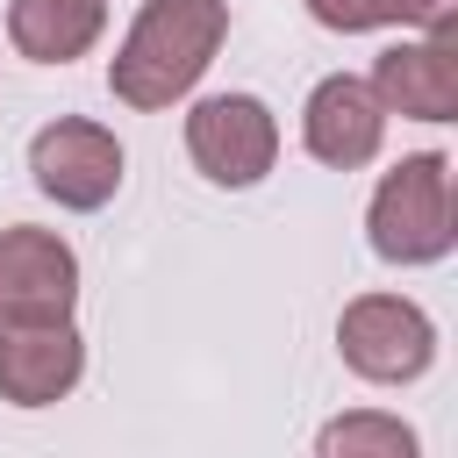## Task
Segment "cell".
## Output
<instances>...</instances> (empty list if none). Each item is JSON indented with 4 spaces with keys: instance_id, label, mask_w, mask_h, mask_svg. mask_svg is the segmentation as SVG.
Returning <instances> with one entry per match:
<instances>
[{
    "instance_id": "cell-10",
    "label": "cell",
    "mask_w": 458,
    "mask_h": 458,
    "mask_svg": "<svg viewBox=\"0 0 458 458\" xmlns=\"http://www.w3.org/2000/svg\"><path fill=\"white\" fill-rule=\"evenodd\" d=\"M107 0H7V36L36 64H72L100 43Z\"/></svg>"
},
{
    "instance_id": "cell-7",
    "label": "cell",
    "mask_w": 458,
    "mask_h": 458,
    "mask_svg": "<svg viewBox=\"0 0 458 458\" xmlns=\"http://www.w3.org/2000/svg\"><path fill=\"white\" fill-rule=\"evenodd\" d=\"M365 93L379 100V114H408V122H458V36L386 43V50L372 57Z\"/></svg>"
},
{
    "instance_id": "cell-11",
    "label": "cell",
    "mask_w": 458,
    "mask_h": 458,
    "mask_svg": "<svg viewBox=\"0 0 458 458\" xmlns=\"http://www.w3.org/2000/svg\"><path fill=\"white\" fill-rule=\"evenodd\" d=\"M315 458H422V437L386 408H344L322 422Z\"/></svg>"
},
{
    "instance_id": "cell-4",
    "label": "cell",
    "mask_w": 458,
    "mask_h": 458,
    "mask_svg": "<svg viewBox=\"0 0 458 458\" xmlns=\"http://www.w3.org/2000/svg\"><path fill=\"white\" fill-rule=\"evenodd\" d=\"M29 179H36L43 200H57L72 215H93L122 186V143H114V129H100L86 114H57L29 136Z\"/></svg>"
},
{
    "instance_id": "cell-6",
    "label": "cell",
    "mask_w": 458,
    "mask_h": 458,
    "mask_svg": "<svg viewBox=\"0 0 458 458\" xmlns=\"http://www.w3.org/2000/svg\"><path fill=\"white\" fill-rule=\"evenodd\" d=\"M79 258L57 229H0V322H72Z\"/></svg>"
},
{
    "instance_id": "cell-13",
    "label": "cell",
    "mask_w": 458,
    "mask_h": 458,
    "mask_svg": "<svg viewBox=\"0 0 458 458\" xmlns=\"http://www.w3.org/2000/svg\"><path fill=\"white\" fill-rule=\"evenodd\" d=\"M386 21L422 36H458V0H386Z\"/></svg>"
},
{
    "instance_id": "cell-9",
    "label": "cell",
    "mask_w": 458,
    "mask_h": 458,
    "mask_svg": "<svg viewBox=\"0 0 458 458\" xmlns=\"http://www.w3.org/2000/svg\"><path fill=\"white\" fill-rule=\"evenodd\" d=\"M86 336L72 322H0V401L50 408L79 386Z\"/></svg>"
},
{
    "instance_id": "cell-1",
    "label": "cell",
    "mask_w": 458,
    "mask_h": 458,
    "mask_svg": "<svg viewBox=\"0 0 458 458\" xmlns=\"http://www.w3.org/2000/svg\"><path fill=\"white\" fill-rule=\"evenodd\" d=\"M229 36V0H143L122 50L107 57V93L136 114H157L200 86Z\"/></svg>"
},
{
    "instance_id": "cell-12",
    "label": "cell",
    "mask_w": 458,
    "mask_h": 458,
    "mask_svg": "<svg viewBox=\"0 0 458 458\" xmlns=\"http://www.w3.org/2000/svg\"><path fill=\"white\" fill-rule=\"evenodd\" d=\"M308 14L336 36H365V29H386V0H308Z\"/></svg>"
},
{
    "instance_id": "cell-8",
    "label": "cell",
    "mask_w": 458,
    "mask_h": 458,
    "mask_svg": "<svg viewBox=\"0 0 458 458\" xmlns=\"http://www.w3.org/2000/svg\"><path fill=\"white\" fill-rule=\"evenodd\" d=\"M301 143H308V157L329 165V172L372 165L379 143H386V114H379V100L365 93V79H351V72L315 79V93H308V107H301Z\"/></svg>"
},
{
    "instance_id": "cell-3",
    "label": "cell",
    "mask_w": 458,
    "mask_h": 458,
    "mask_svg": "<svg viewBox=\"0 0 458 458\" xmlns=\"http://www.w3.org/2000/svg\"><path fill=\"white\" fill-rule=\"evenodd\" d=\"M336 351L372 386H408L437 365V322L408 293H358L336 315Z\"/></svg>"
},
{
    "instance_id": "cell-5",
    "label": "cell",
    "mask_w": 458,
    "mask_h": 458,
    "mask_svg": "<svg viewBox=\"0 0 458 458\" xmlns=\"http://www.w3.org/2000/svg\"><path fill=\"white\" fill-rule=\"evenodd\" d=\"M186 157L215 186H258L279 165V122L258 93H208L186 114Z\"/></svg>"
},
{
    "instance_id": "cell-2",
    "label": "cell",
    "mask_w": 458,
    "mask_h": 458,
    "mask_svg": "<svg viewBox=\"0 0 458 458\" xmlns=\"http://www.w3.org/2000/svg\"><path fill=\"white\" fill-rule=\"evenodd\" d=\"M365 243L386 265H444L458 250V200H451V157L408 150L365 208Z\"/></svg>"
}]
</instances>
